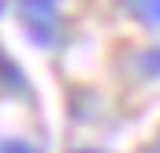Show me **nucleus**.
Here are the masks:
<instances>
[{
  "mask_svg": "<svg viewBox=\"0 0 160 153\" xmlns=\"http://www.w3.org/2000/svg\"><path fill=\"white\" fill-rule=\"evenodd\" d=\"M0 153H34V150H30L26 142H4V146H0Z\"/></svg>",
  "mask_w": 160,
  "mask_h": 153,
  "instance_id": "1",
  "label": "nucleus"
}]
</instances>
